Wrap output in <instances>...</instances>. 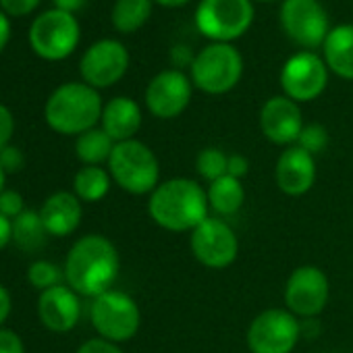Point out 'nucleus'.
<instances>
[{
    "label": "nucleus",
    "mask_w": 353,
    "mask_h": 353,
    "mask_svg": "<svg viewBox=\"0 0 353 353\" xmlns=\"http://www.w3.org/2000/svg\"><path fill=\"white\" fill-rule=\"evenodd\" d=\"M119 276V252L114 243L102 235H85L73 243L65 279L69 287L83 297H98L110 291Z\"/></svg>",
    "instance_id": "obj_1"
},
{
    "label": "nucleus",
    "mask_w": 353,
    "mask_h": 353,
    "mask_svg": "<svg viewBox=\"0 0 353 353\" xmlns=\"http://www.w3.org/2000/svg\"><path fill=\"white\" fill-rule=\"evenodd\" d=\"M208 196L204 188L185 176L160 183L148 200L150 219L172 233L194 231L208 219Z\"/></svg>",
    "instance_id": "obj_2"
},
{
    "label": "nucleus",
    "mask_w": 353,
    "mask_h": 353,
    "mask_svg": "<svg viewBox=\"0 0 353 353\" xmlns=\"http://www.w3.org/2000/svg\"><path fill=\"white\" fill-rule=\"evenodd\" d=\"M100 94L88 83H65L57 88L44 108L46 123L61 135H81L102 119Z\"/></svg>",
    "instance_id": "obj_3"
},
{
    "label": "nucleus",
    "mask_w": 353,
    "mask_h": 353,
    "mask_svg": "<svg viewBox=\"0 0 353 353\" xmlns=\"http://www.w3.org/2000/svg\"><path fill=\"white\" fill-rule=\"evenodd\" d=\"M112 181L133 196L152 194L160 183V164L156 154L141 141L129 139L114 143L108 158Z\"/></svg>",
    "instance_id": "obj_4"
},
{
    "label": "nucleus",
    "mask_w": 353,
    "mask_h": 353,
    "mask_svg": "<svg viewBox=\"0 0 353 353\" xmlns=\"http://www.w3.org/2000/svg\"><path fill=\"white\" fill-rule=\"evenodd\" d=\"M243 75L239 50L225 42H214L196 54L192 65V83L210 96L231 92Z\"/></svg>",
    "instance_id": "obj_5"
},
{
    "label": "nucleus",
    "mask_w": 353,
    "mask_h": 353,
    "mask_svg": "<svg viewBox=\"0 0 353 353\" xmlns=\"http://www.w3.org/2000/svg\"><path fill=\"white\" fill-rule=\"evenodd\" d=\"M254 23L252 0H202L196 9V28L212 42H233Z\"/></svg>",
    "instance_id": "obj_6"
},
{
    "label": "nucleus",
    "mask_w": 353,
    "mask_h": 353,
    "mask_svg": "<svg viewBox=\"0 0 353 353\" xmlns=\"http://www.w3.org/2000/svg\"><path fill=\"white\" fill-rule=\"evenodd\" d=\"M90 316L100 339H106L110 343L133 339L141 324V314L133 297L114 289L94 297Z\"/></svg>",
    "instance_id": "obj_7"
},
{
    "label": "nucleus",
    "mask_w": 353,
    "mask_h": 353,
    "mask_svg": "<svg viewBox=\"0 0 353 353\" xmlns=\"http://www.w3.org/2000/svg\"><path fill=\"white\" fill-rule=\"evenodd\" d=\"M79 23L75 15L52 9L42 13L30 30V44L44 61H63L79 44Z\"/></svg>",
    "instance_id": "obj_8"
},
{
    "label": "nucleus",
    "mask_w": 353,
    "mask_h": 353,
    "mask_svg": "<svg viewBox=\"0 0 353 353\" xmlns=\"http://www.w3.org/2000/svg\"><path fill=\"white\" fill-rule=\"evenodd\" d=\"M281 28L295 46L310 52L324 46L330 34L328 15L318 0H283Z\"/></svg>",
    "instance_id": "obj_9"
},
{
    "label": "nucleus",
    "mask_w": 353,
    "mask_h": 353,
    "mask_svg": "<svg viewBox=\"0 0 353 353\" xmlns=\"http://www.w3.org/2000/svg\"><path fill=\"white\" fill-rule=\"evenodd\" d=\"M297 316L289 310H264L248 328V349L252 353H291L299 341Z\"/></svg>",
    "instance_id": "obj_10"
},
{
    "label": "nucleus",
    "mask_w": 353,
    "mask_h": 353,
    "mask_svg": "<svg viewBox=\"0 0 353 353\" xmlns=\"http://www.w3.org/2000/svg\"><path fill=\"white\" fill-rule=\"evenodd\" d=\"M192 254L194 258L212 270H223L237 260L239 239L235 231L223 219H206L192 231Z\"/></svg>",
    "instance_id": "obj_11"
},
{
    "label": "nucleus",
    "mask_w": 353,
    "mask_h": 353,
    "mask_svg": "<svg viewBox=\"0 0 353 353\" xmlns=\"http://www.w3.org/2000/svg\"><path fill=\"white\" fill-rule=\"evenodd\" d=\"M328 83L326 63L310 52L301 50L293 54L281 71V88L287 98L293 102H312L316 100Z\"/></svg>",
    "instance_id": "obj_12"
},
{
    "label": "nucleus",
    "mask_w": 353,
    "mask_h": 353,
    "mask_svg": "<svg viewBox=\"0 0 353 353\" xmlns=\"http://www.w3.org/2000/svg\"><path fill=\"white\" fill-rule=\"evenodd\" d=\"M330 295V285L326 274L312 264L299 266L291 272L285 285V303L293 316L312 318L318 316Z\"/></svg>",
    "instance_id": "obj_13"
},
{
    "label": "nucleus",
    "mask_w": 353,
    "mask_h": 353,
    "mask_svg": "<svg viewBox=\"0 0 353 353\" xmlns=\"http://www.w3.org/2000/svg\"><path fill=\"white\" fill-rule=\"evenodd\" d=\"M129 69V52L117 40H100L81 57L79 71L88 85L94 90L110 88L123 79Z\"/></svg>",
    "instance_id": "obj_14"
},
{
    "label": "nucleus",
    "mask_w": 353,
    "mask_h": 353,
    "mask_svg": "<svg viewBox=\"0 0 353 353\" xmlns=\"http://www.w3.org/2000/svg\"><path fill=\"white\" fill-rule=\"evenodd\" d=\"M192 100V79L176 69L160 71L145 88V106L156 119L179 117Z\"/></svg>",
    "instance_id": "obj_15"
},
{
    "label": "nucleus",
    "mask_w": 353,
    "mask_h": 353,
    "mask_svg": "<svg viewBox=\"0 0 353 353\" xmlns=\"http://www.w3.org/2000/svg\"><path fill=\"white\" fill-rule=\"evenodd\" d=\"M260 127L266 139H270L276 145H289L297 141L303 129V117H301L297 102H293L287 96L270 98L262 106Z\"/></svg>",
    "instance_id": "obj_16"
},
{
    "label": "nucleus",
    "mask_w": 353,
    "mask_h": 353,
    "mask_svg": "<svg viewBox=\"0 0 353 353\" xmlns=\"http://www.w3.org/2000/svg\"><path fill=\"white\" fill-rule=\"evenodd\" d=\"M276 185L287 196H303L314 188L316 181V160L310 152L299 145L287 148L276 160Z\"/></svg>",
    "instance_id": "obj_17"
},
{
    "label": "nucleus",
    "mask_w": 353,
    "mask_h": 353,
    "mask_svg": "<svg viewBox=\"0 0 353 353\" xmlns=\"http://www.w3.org/2000/svg\"><path fill=\"white\" fill-rule=\"evenodd\" d=\"M40 322L52 332H69L75 328L81 316V303L77 293L67 285H57L40 293L38 299Z\"/></svg>",
    "instance_id": "obj_18"
},
{
    "label": "nucleus",
    "mask_w": 353,
    "mask_h": 353,
    "mask_svg": "<svg viewBox=\"0 0 353 353\" xmlns=\"http://www.w3.org/2000/svg\"><path fill=\"white\" fill-rule=\"evenodd\" d=\"M40 216L44 221V227H46L48 235L67 237L81 223V200L75 194H69V192L52 194L44 202V206L40 210Z\"/></svg>",
    "instance_id": "obj_19"
},
{
    "label": "nucleus",
    "mask_w": 353,
    "mask_h": 353,
    "mask_svg": "<svg viewBox=\"0 0 353 353\" xmlns=\"http://www.w3.org/2000/svg\"><path fill=\"white\" fill-rule=\"evenodd\" d=\"M102 129L114 143L129 141L141 127V108L135 100L119 96L112 98L102 110Z\"/></svg>",
    "instance_id": "obj_20"
},
{
    "label": "nucleus",
    "mask_w": 353,
    "mask_h": 353,
    "mask_svg": "<svg viewBox=\"0 0 353 353\" xmlns=\"http://www.w3.org/2000/svg\"><path fill=\"white\" fill-rule=\"evenodd\" d=\"M324 63L341 79L353 81V26H336L324 42Z\"/></svg>",
    "instance_id": "obj_21"
},
{
    "label": "nucleus",
    "mask_w": 353,
    "mask_h": 353,
    "mask_svg": "<svg viewBox=\"0 0 353 353\" xmlns=\"http://www.w3.org/2000/svg\"><path fill=\"white\" fill-rule=\"evenodd\" d=\"M206 196H208L210 208L221 216H233L235 212L241 210V206L245 202V190H243L241 181L229 174L212 181Z\"/></svg>",
    "instance_id": "obj_22"
},
{
    "label": "nucleus",
    "mask_w": 353,
    "mask_h": 353,
    "mask_svg": "<svg viewBox=\"0 0 353 353\" xmlns=\"http://www.w3.org/2000/svg\"><path fill=\"white\" fill-rule=\"evenodd\" d=\"M46 237H48V231L44 227L40 212L26 210L13 221V241L17 243L19 250L34 254L46 245Z\"/></svg>",
    "instance_id": "obj_23"
},
{
    "label": "nucleus",
    "mask_w": 353,
    "mask_h": 353,
    "mask_svg": "<svg viewBox=\"0 0 353 353\" xmlns=\"http://www.w3.org/2000/svg\"><path fill=\"white\" fill-rule=\"evenodd\" d=\"M114 150L112 137L104 129H90L81 133L75 141V154L85 166H100V162L108 160Z\"/></svg>",
    "instance_id": "obj_24"
},
{
    "label": "nucleus",
    "mask_w": 353,
    "mask_h": 353,
    "mask_svg": "<svg viewBox=\"0 0 353 353\" xmlns=\"http://www.w3.org/2000/svg\"><path fill=\"white\" fill-rule=\"evenodd\" d=\"M152 15V0H117L112 7V26L121 34H133L145 26Z\"/></svg>",
    "instance_id": "obj_25"
},
{
    "label": "nucleus",
    "mask_w": 353,
    "mask_h": 353,
    "mask_svg": "<svg viewBox=\"0 0 353 353\" xmlns=\"http://www.w3.org/2000/svg\"><path fill=\"white\" fill-rule=\"evenodd\" d=\"M73 190L81 202H100L110 190V172L102 166H83L75 174Z\"/></svg>",
    "instance_id": "obj_26"
},
{
    "label": "nucleus",
    "mask_w": 353,
    "mask_h": 353,
    "mask_svg": "<svg viewBox=\"0 0 353 353\" xmlns=\"http://www.w3.org/2000/svg\"><path fill=\"white\" fill-rule=\"evenodd\" d=\"M227 162H229V156L219 150V148H206L198 154L196 158V168H198V174L204 176L206 181H216L221 176L227 174Z\"/></svg>",
    "instance_id": "obj_27"
},
{
    "label": "nucleus",
    "mask_w": 353,
    "mask_h": 353,
    "mask_svg": "<svg viewBox=\"0 0 353 353\" xmlns=\"http://www.w3.org/2000/svg\"><path fill=\"white\" fill-rule=\"evenodd\" d=\"M28 279L30 283L40 289V291H46V289H52L57 285L63 283L65 279V272L61 270V266H57L54 262H48V260H38L30 266L28 270Z\"/></svg>",
    "instance_id": "obj_28"
},
{
    "label": "nucleus",
    "mask_w": 353,
    "mask_h": 353,
    "mask_svg": "<svg viewBox=\"0 0 353 353\" xmlns=\"http://www.w3.org/2000/svg\"><path fill=\"white\" fill-rule=\"evenodd\" d=\"M297 145L303 148L305 152H310L312 156L324 152L326 145H328V131H326V127L318 125V123L303 125V129L299 133V139H297Z\"/></svg>",
    "instance_id": "obj_29"
},
{
    "label": "nucleus",
    "mask_w": 353,
    "mask_h": 353,
    "mask_svg": "<svg viewBox=\"0 0 353 353\" xmlns=\"http://www.w3.org/2000/svg\"><path fill=\"white\" fill-rule=\"evenodd\" d=\"M21 212H26L23 210V198H21V194H17L13 190L0 194V214L15 221Z\"/></svg>",
    "instance_id": "obj_30"
},
{
    "label": "nucleus",
    "mask_w": 353,
    "mask_h": 353,
    "mask_svg": "<svg viewBox=\"0 0 353 353\" xmlns=\"http://www.w3.org/2000/svg\"><path fill=\"white\" fill-rule=\"evenodd\" d=\"M26 164L23 152L15 145H7L0 152V166L5 168V172H19Z\"/></svg>",
    "instance_id": "obj_31"
},
{
    "label": "nucleus",
    "mask_w": 353,
    "mask_h": 353,
    "mask_svg": "<svg viewBox=\"0 0 353 353\" xmlns=\"http://www.w3.org/2000/svg\"><path fill=\"white\" fill-rule=\"evenodd\" d=\"M13 131H15L13 112L5 104H0V152H3L9 145V141L13 137Z\"/></svg>",
    "instance_id": "obj_32"
},
{
    "label": "nucleus",
    "mask_w": 353,
    "mask_h": 353,
    "mask_svg": "<svg viewBox=\"0 0 353 353\" xmlns=\"http://www.w3.org/2000/svg\"><path fill=\"white\" fill-rule=\"evenodd\" d=\"M40 5V0H0V7L11 17H23Z\"/></svg>",
    "instance_id": "obj_33"
},
{
    "label": "nucleus",
    "mask_w": 353,
    "mask_h": 353,
    "mask_svg": "<svg viewBox=\"0 0 353 353\" xmlns=\"http://www.w3.org/2000/svg\"><path fill=\"white\" fill-rule=\"evenodd\" d=\"M0 353H26L21 336L11 328H0Z\"/></svg>",
    "instance_id": "obj_34"
},
{
    "label": "nucleus",
    "mask_w": 353,
    "mask_h": 353,
    "mask_svg": "<svg viewBox=\"0 0 353 353\" xmlns=\"http://www.w3.org/2000/svg\"><path fill=\"white\" fill-rule=\"evenodd\" d=\"M170 61H172V65H174L176 71H181V69H185V67L192 69V65H194V61H196V54L192 52L190 46H185V44H176V46L170 48Z\"/></svg>",
    "instance_id": "obj_35"
},
{
    "label": "nucleus",
    "mask_w": 353,
    "mask_h": 353,
    "mask_svg": "<svg viewBox=\"0 0 353 353\" xmlns=\"http://www.w3.org/2000/svg\"><path fill=\"white\" fill-rule=\"evenodd\" d=\"M77 353H123V351L117 347V343H110L106 339H90L77 349Z\"/></svg>",
    "instance_id": "obj_36"
},
{
    "label": "nucleus",
    "mask_w": 353,
    "mask_h": 353,
    "mask_svg": "<svg viewBox=\"0 0 353 353\" xmlns=\"http://www.w3.org/2000/svg\"><path fill=\"white\" fill-rule=\"evenodd\" d=\"M248 168H250V162L245 156H241V154L229 156V162H227V174L229 176H235V179L241 181V176L248 174Z\"/></svg>",
    "instance_id": "obj_37"
},
{
    "label": "nucleus",
    "mask_w": 353,
    "mask_h": 353,
    "mask_svg": "<svg viewBox=\"0 0 353 353\" xmlns=\"http://www.w3.org/2000/svg\"><path fill=\"white\" fill-rule=\"evenodd\" d=\"M11 239H13V223L11 219L0 214V250H5Z\"/></svg>",
    "instance_id": "obj_38"
},
{
    "label": "nucleus",
    "mask_w": 353,
    "mask_h": 353,
    "mask_svg": "<svg viewBox=\"0 0 353 353\" xmlns=\"http://www.w3.org/2000/svg\"><path fill=\"white\" fill-rule=\"evenodd\" d=\"M11 307H13V301H11V293L0 285V324H3L9 314H11Z\"/></svg>",
    "instance_id": "obj_39"
},
{
    "label": "nucleus",
    "mask_w": 353,
    "mask_h": 353,
    "mask_svg": "<svg viewBox=\"0 0 353 353\" xmlns=\"http://www.w3.org/2000/svg\"><path fill=\"white\" fill-rule=\"evenodd\" d=\"M9 38H11V23H9V17L0 11V52L9 44Z\"/></svg>",
    "instance_id": "obj_40"
},
{
    "label": "nucleus",
    "mask_w": 353,
    "mask_h": 353,
    "mask_svg": "<svg viewBox=\"0 0 353 353\" xmlns=\"http://www.w3.org/2000/svg\"><path fill=\"white\" fill-rule=\"evenodd\" d=\"M54 3V7L59 9V11H65V13H75V11H79L83 5H85V0H52Z\"/></svg>",
    "instance_id": "obj_41"
},
{
    "label": "nucleus",
    "mask_w": 353,
    "mask_h": 353,
    "mask_svg": "<svg viewBox=\"0 0 353 353\" xmlns=\"http://www.w3.org/2000/svg\"><path fill=\"white\" fill-rule=\"evenodd\" d=\"M154 3H158V5H162V7H183V5H188L190 0H154Z\"/></svg>",
    "instance_id": "obj_42"
},
{
    "label": "nucleus",
    "mask_w": 353,
    "mask_h": 353,
    "mask_svg": "<svg viewBox=\"0 0 353 353\" xmlns=\"http://www.w3.org/2000/svg\"><path fill=\"white\" fill-rule=\"evenodd\" d=\"M5 179H7V172H5L3 166H0V194L5 192Z\"/></svg>",
    "instance_id": "obj_43"
},
{
    "label": "nucleus",
    "mask_w": 353,
    "mask_h": 353,
    "mask_svg": "<svg viewBox=\"0 0 353 353\" xmlns=\"http://www.w3.org/2000/svg\"><path fill=\"white\" fill-rule=\"evenodd\" d=\"M264 3H268V0H264Z\"/></svg>",
    "instance_id": "obj_44"
}]
</instances>
